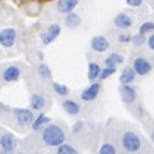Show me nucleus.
Segmentation results:
<instances>
[{
    "mask_svg": "<svg viewBox=\"0 0 154 154\" xmlns=\"http://www.w3.org/2000/svg\"><path fill=\"white\" fill-rule=\"evenodd\" d=\"M41 139L47 146H59L65 142V131L60 125L50 124V125H45L42 128Z\"/></svg>",
    "mask_w": 154,
    "mask_h": 154,
    "instance_id": "1",
    "label": "nucleus"
},
{
    "mask_svg": "<svg viewBox=\"0 0 154 154\" xmlns=\"http://www.w3.org/2000/svg\"><path fill=\"white\" fill-rule=\"evenodd\" d=\"M121 145L127 152H137L142 146V139L134 131H125L121 137Z\"/></svg>",
    "mask_w": 154,
    "mask_h": 154,
    "instance_id": "2",
    "label": "nucleus"
},
{
    "mask_svg": "<svg viewBox=\"0 0 154 154\" xmlns=\"http://www.w3.org/2000/svg\"><path fill=\"white\" fill-rule=\"evenodd\" d=\"M131 68L136 72V75H148L152 69V65L146 57H136V59H133Z\"/></svg>",
    "mask_w": 154,
    "mask_h": 154,
    "instance_id": "3",
    "label": "nucleus"
},
{
    "mask_svg": "<svg viewBox=\"0 0 154 154\" xmlns=\"http://www.w3.org/2000/svg\"><path fill=\"white\" fill-rule=\"evenodd\" d=\"M17 41V30L14 27H6L3 30H0V45L9 48L15 44Z\"/></svg>",
    "mask_w": 154,
    "mask_h": 154,
    "instance_id": "4",
    "label": "nucleus"
},
{
    "mask_svg": "<svg viewBox=\"0 0 154 154\" xmlns=\"http://www.w3.org/2000/svg\"><path fill=\"white\" fill-rule=\"evenodd\" d=\"M14 116L17 119V122L21 127H27L32 124L35 115L32 112V109H14Z\"/></svg>",
    "mask_w": 154,
    "mask_h": 154,
    "instance_id": "5",
    "label": "nucleus"
},
{
    "mask_svg": "<svg viewBox=\"0 0 154 154\" xmlns=\"http://www.w3.org/2000/svg\"><path fill=\"white\" fill-rule=\"evenodd\" d=\"M119 95H121V100L127 104V106H131L134 104L136 98H137V91L131 86V85H121L119 88Z\"/></svg>",
    "mask_w": 154,
    "mask_h": 154,
    "instance_id": "6",
    "label": "nucleus"
},
{
    "mask_svg": "<svg viewBox=\"0 0 154 154\" xmlns=\"http://www.w3.org/2000/svg\"><path fill=\"white\" fill-rule=\"evenodd\" d=\"M100 92H101V83H100V82H98V83H91L88 88H85V89L80 92V98H82L83 101L89 103V101H94V100L100 95Z\"/></svg>",
    "mask_w": 154,
    "mask_h": 154,
    "instance_id": "7",
    "label": "nucleus"
},
{
    "mask_svg": "<svg viewBox=\"0 0 154 154\" xmlns=\"http://www.w3.org/2000/svg\"><path fill=\"white\" fill-rule=\"evenodd\" d=\"M89 45H91V50H92V51H95V53H103V51L109 50L110 42H109V39H107L106 36L97 35V36H94V38L91 39Z\"/></svg>",
    "mask_w": 154,
    "mask_h": 154,
    "instance_id": "8",
    "label": "nucleus"
},
{
    "mask_svg": "<svg viewBox=\"0 0 154 154\" xmlns=\"http://www.w3.org/2000/svg\"><path fill=\"white\" fill-rule=\"evenodd\" d=\"M20 75H21V68L18 65H11L5 68V71L2 72V80L5 83H12L20 79Z\"/></svg>",
    "mask_w": 154,
    "mask_h": 154,
    "instance_id": "9",
    "label": "nucleus"
},
{
    "mask_svg": "<svg viewBox=\"0 0 154 154\" xmlns=\"http://www.w3.org/2000/svg\"><path fill=\"white\" fill-rule=\"evenodd\" d=\"M60 33V26L59 24H51L50 27H47L42 33H41V41L44 45H48L50 42H53Z\"/></svg>",
    "mask_w": 154,
    "mask_h": 154,
    "instance_id": "10",
    "label": "nucleus"
},
{
    "mask_svg": "<svg viewBox=\"0 0 154 154\" xmlns=\"http://www.w3.org/2000/svg\"><path fill=\"white\" fill-rule=\"evenodd\" d=\"M133 17H130L128 14H125V12H121V14H118L115 18H113V24L118 27V29H121V30H127V29H130L131 26H133Z\"/></svg>",
    "mask_w": 154,
    "mask_h": 154,
    "instance_id": "11",
    "label": "nucleus"
},
{
    "mask_svg": "<svg viewBox=\"0 0 154 154\" xmlns=\"http://www.w3.org/2000/svg\"><path fill=\"white\" fill-rule=\"evenodd\" d=\"M17 146V139L14 137V134L11 133H5L2 137H0V148H2L5 152H12Z\"/></svg>",
    "mask_w": 154,
    "mask_h": 154,
    "instance_id": "12",
    "label": "nucleus"
},
{
    "mask_svg": "<svg viewBox=\"0 0 154 154\" xmlns=\"http://www.w3.org/2000/svg\"><path fill=\"white\" fill-rule=\"evenodd\" d=\"M77 3H79V0H59L57 5H56V9L60 14H69V12L74 11Z\"/></svg>",
    "mask_w": 154,
    "mask_h": 154,
    "instance_id": "13",
    "label": "nucleus"
},
{
    "mask_svg": "<svg viewBox=\"0 0 154 154\" xmlns=\"http://www.w3.org/2000/svg\"><path fill=\"white\" fill-rule=\"evenodd\" d=\"M62 109L68 115L75 116V115H79V112H80V104L77 103L75 100H63L62 101Z\"/></svg>",
    "mask_w": 154,
    "mask_h": 154,
    "instance_id": "14",
    "label": "nucleus"
},
{
    "mask_svg": "<svg viewBox=\"0 0 154 154\" xmlns=\"http://www.w3.org/2000/svg\"><path fill=\"white\" fill-rule=\"evenodd\" d=\"M134 79H136V72L133 71L131 66H125V68L122 69L121 75H119L121 85H131V83L134 82Z\"/></svg>",
    "mask_w": 154,
    "mask_h": 154,
    "instance_id": "15",
    "label": "nucleus"
},
{
    "mask_svg": "<svg viewBox=\"0 0 154 154\" xmlns=\"http://www.w3.org/2000/svg\"><path fill=\"white\" fill-rule=\"evenodd\" d=\"M47 104V100L42 94H33L30 97V109L32 110H42Z\"/></svg>",
    "mask_w": 154,
    "mask_h": 154,
    "instance_id": "16",
    "label": "nucleus"
},
{
    "mask_svg": "<svg viewBox=\"0 0 154 154\" xmlns=\"http://www.w3.org/2000/svg\"><path fill=\"white\" fill-rule=\"evenodd\" d=\"M48 121H50V118L47 116V115H44V113H39L38 116H35L33 118V121H32V130H35V131H38V130H42L47 124H48Z\"/></svg>",
    "mask_w": 154,
    "mask_h": 154,
    "instance_id": "17",
    "label": "nucleus"
},
{
    "mask_svg": "<svg viewBox=\"0 0 154 154\" xmlns=\"http://www.w3.org/2000/svg\"><path fill=\"white\" fill-rule=\"evenodd\" d=\"M80 23H82L80 17L77 15L74 11L69 12V14H66V17H65V26H66L68 29H75V27H79Z\"/></svg>",
    "mask_w": 154,
    "mask_h": 154,
    "instance_id": "18",
    "label": "nucleus"
},
{
    "mask_svg": "<svg viewBox=\"0 0 154 154\" xmlns=\"http://www.w3.org/2000/svg\"><path fill=\"white\" fill-rule=\"evenodd\" d=\"M100 71H101L100 63H97V62H91V63L88 65V79H89L91 82L97 80V79H98V75H100Z\"/></svg>",
    "mask_w": 154,
    "mask_h": 154,
    "instance_id": "19",
    "label": "nucleus"
},
{
    "mask_svg": "<svg viewBox=\"0 0 154 154\" xmlns=\"http://www.w3.org/2000/svg\"><path fill=\"white\" fill-rule=\"evenodd\" d=\"M115 72H116V65H106L104 68H101V71H100V75H98V79H100V80H106L107 77L113 75Z\"/></svg>",
    "mask_w": 154,
    "mask_h": 154,
    "instance_id": "20",
    "label": "nucleus"
},
{
    "mask_svg": "<svg viewBox=\"0 0 154 154\" xmlns=\"http://www.w3.org/2000/svg\"><path fill=\"white\" fill-rule=\"evenodd\" d=\"M122 60H124V56L122 54H119V53H110L104 59V63L106 65H119V63H122Z\"/></svg>",
    "mask_w": 154,
    "mask_h": 154,
    "instance_id": "21",
    "label": "nucleus"
},
{
    "mask_svg": "<svg viewBox=\"0 0 154 154\" xmlns=\"http://www.w3.org/2000/svg\"><path fill=\"white\" fill-rule=\"evenodd\" d=\"M56 154H79L77 152V149L71 145H66L65 142L59 146H56Z\"/></svg>",
    "mask_w": 154,
    "mask_h": 154,
    "instance_id": "22",
    "label": "nucleus"
},
{
    "mask_svg": "<svg viewBox=\"0 0 154 154\" xmlns=\"http://www.w3.org/2000/svg\"><path fill=\"white\" fill-rule=\"evenodd\" d=\"M38 74L41 75V79H51V69L47 63H41L38 66Z\"/></svg>",
    "mask_w": 154,
    "mask_h": 154,
    "instance_id": "23",
    "label": "nucleus"
},
{
    "mask_svg": "<svg viewBox=\"0 0 154 154\" xmlns=\"http://www.w3.org/2000/svg\"><path fill=\"white\" fill-rule=\"evenodd\" d=\"M53 91H54L57 95H62V97H66V95L69 94V88L65 86V85H60V83H57V82L53 83Z\"/></svg>",
    "mask_w": 154,
    "mask_h": 154,
    "instance_id": "24",
    "label": "nucleus"
},
{
    "mask_svg": "<svg viewBox=\"0 0 154 154\" xmlns=\"http://www.w3.org/2000/svg\"><path fill=\"white\" fill-rule=\"evenodd\" d=\"M152 30H154V23L149 20V21H145L140 27H139V33H142V35H146V33H152Z\"/></svg>",
    "mask_w": 154,
    "mask_h": 154,
    "instance_id": "25",
    "label": "nucleus"
},
{
    "mask_svg": "<svg viewBox=\"0 0 154 154\" xmlns=\"http://www.w3.org/2000/svg\"><path fill=\"white\" fill-rule=\"evenodd\" d=\"M98 154H116V148H115L112 143L106 142V143H103V145H101V148H100Z\"/></svg>",
    "mask_w": 154,
    "mask_h": 154,
    "instance_id": "26",
    "label": "nucleus"
},
{
    "mask_svg": "<svg viewBox=\"0 0 154 154\" xmlns=\"http://www.w3.org/2000/svg\"><path fill=\"white\" fill-rule=\"evenodd\" d=\"M131 42H133L134 47H140V45H143L146 42V38L142 33H136L134 36H131Z\"/></svg>",
    "mask_w": 154,
    "mask_h": 154,
    "instance_id": "27",
    "label": "nucleus"
},
{
    "mask_svg": "<svg viewBox=\"0 0 154 154\" xmlns=\"http://www.w3.org/2000/svg\"><path fill=\"white\" fill-rule=\"evenodd\" d=\"M131 41V35L128 33V32H121L119 35H118V42L119 44H127V42H130Z\"/></svg>",
    "mask_w": 154,
    "mask_h": 154,
    "instance_id": "28",
    "label": "nucleus"
},
{
    "mask_svg": "<svg viewBox=\"0 0 154 154\" xmlns=\"http://www.w3.org/2000/svg\"><path fill=\"white\" fill-rule=\"evenodd\" d=\"M128 6H133V8H137L143 3V0H125Z\"/></svg>",
    "mask_w": 154,
    "mask_h": 154,
    "instance_id": "29",
    "label": "nucleus"
},
{
    "mask_svg": "<svg viewBox=\"0 0 154 154\" xmlns=\"http://www.w3.org/2000/svg\"><path fill=\"white\" fill-rule=\"evenodd\" d=\"M148 48L154 50V36H152V33H149V36H148Z\"/></svg>",
    "mask_w": 154,
    "mask_h": 154,
    "instance_id": "30",
    "label": "nucleus"
},
{
    "mask_svg": "<svg viewBox=\"0 0 154 154\" xmlns=\"http://www.w3.org/2000/svg\"><path fill=\"white\" fill-rule=\"evenodd\" d=\"M2 109H6V106H3L2 103H0V110H2Z\"/></svg>",
    "mask_w": 154,
    "mask_h": 154,
    "instance_id": "31",
    "label": "nucleus"
}]
</instances>
